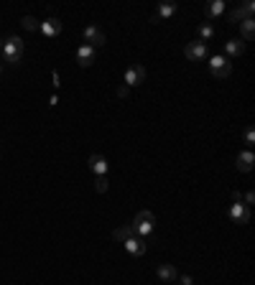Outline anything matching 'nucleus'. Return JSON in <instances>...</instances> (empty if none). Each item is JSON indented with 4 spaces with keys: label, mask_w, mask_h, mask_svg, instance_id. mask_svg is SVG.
I'll return each instance as SVG.
<instances>
[{
    "label": "nucleus",
    "mask_w": 255,
    "mask_h": 285,
    "mask_svg": "<svg viewBox=\"0 0 255 285\" xmlns=\"http://www.w3.org/2000/svg\"><path fill=\"white\" fill-rule=\"evenodd\" d=\"M0 74H3V64H0Z\"/></svg>",
    "instance_id": "obj_28"
},
{
    "label": "nucleus",
    "mask_w": 255,
    "mask_h": 285,
    "mask_svg": "<svg viewBox=\"0 0 255 285\" xmlns=\"http://www.w3.org/2000/svg\"><path fill=\"white\" fill-rule=\"evenodd\" d=\"M252 163H255V155H252L250 150H245V153L237 155V171L247 173V171H252Z\"/></svg>",
    "instance_id": "obj_15"
},
{
    "label": "nucleus",
    "mask_w": 255,
    "mask_h": 285,
    "mask_svg": "<svg viewBox=\"0 0 255 285\" xmlns=\"http://www.w3.org/2000/svg\"><path fill=\"white\" fill-rule=\"evenodd\" d=\"M130 224H133L135 234L146 239V237L153 232V227H156V216H153V211H148V209H146V211H138V214H135V219H133Z\"/></svg>",
    "instance_id": "obj_2"
},
{
    "label": "nucleus",
    "mask_w": 255,
    "mask_h": 285,
    "mask_svg": "<svg viewBox=\"0 0 255 285\" xmlns=\"http://www.w3.org/2000/svg\"><path fill=\"white\" fill-rule=\"evenodd\" d=\"M222 13H224V3H222V0H212V3L207 6V18H209V21L219 18Z\"/></svg>",
    "instance_id": "obj_18"
},
{
    "label": "nucleus",
    "mask_w": 255,
    "mask_h": 285,
    "mask_svg": "<svg viewBox=\"0 0 255 285\" xmlns=\"http://www.w3.org/2000/svg\"><path fill=\"white\" fill-rule=\"evenodd\" d=\"M90 171L95 173V176H105L107 173V161H105V155H90Z\"/></svg>",
    "instance_id": "obj_13"
},
{
    "label": "nucleus",
    "mask_w": 255,
    "mask_h": 285,
    "mask_svg": "<svg viewBox=\"0 0 255 285\" xmlns=\"http://www.w3.org/2000/svg\"><path fill=\"white\" fill-rule=\"evenodd\" d=\"M0 49H3V41H0Z\"/></svg>",
    "instance_id": "obj_29"
},
{
    "label": "nucleus",
    "mask_w": 255,
    "mask_h": 285,
    "mask_svg": "<svg viewBox=\"0 0 255 285\" xmlns=\"http://www.w3.org/2000/svg\"><path fill=\"white\" fill-rule=\"evenodd\" d=\"M123 244H125V249H128L130 255H135V257L146 255V239H143V237H130V239L123 242Z\"/></svg>",
    "instance_id": "obj_12"
},
{
    "label": "nucleus",
    "mask_w": 255,
    "mask_h": 285,
    "mask_svg": "<svg viewBox=\"0 0 255 285\" xmlns=\"http://www.w3.org/2000/svg\"><path fill=\"white\" fill-rule=\"evenodd\" d=\"M3 61L6 64H11V67H16V64H21V59H23V41L18 39V36H11V39H6L3 41Z\"/></svg>",
    "instance_id": "obj_1"
},
{
    "label": "nucleus",
    "mask_w": 255,
    "mask_h": 285,
    "mask_svg": "<svg viewBox=\"0 0 255 285\" xmlns=\"http://www.w3.org/2000/svg\"><path fill=\"white\" fill-rule=\"evenodd\" d=\"M184 56H186L189 61H204V59H207V44H202V41H191V44H186Z\"/></svg>",
    "instance_id": "obj_7"
},
{
    "label": "nucleus",
    "mask_w": 255,
    "mask_h": 285,
    "mask_svg": "<svg viewBox=\"0 0 255 285\" xmlns=\"http://www.w3.org/2000/svg\"><path fill=\"white\" fill-rule=\"evenodd\" d=\"M156 275H158L163 282H174V280L179 277V275H176V267H174V265H168V262L158 265V267H156Z\"/></svg>",
    "instance_id": "obj_14"
},
{
    "label": "nucleus",
    "mask_w": 255,
    "mask_h": 285,
    "mask_svg": "<svg viewBox=\"0 0 255 285\" xmlns=\"http://www.w3.org/2000/svg\"><path fill=\"white\" fill-rule=\"evenodd\" d=\"M118 97H123V100L128 97V87H125V84H120V87H118Z\"/></svg>",
    "instance_id": "obj_25"
},
{
    "label": "nucleus",
    "mask_w": 255,
    "mask_h": 285,
    "mask_svg": "<svg viewBox=\"0 0 255 285\" xmlns=\"http://www.w3.org/2000/svg\"><path fill=\"white\" fill-rule=\"evenodd\" d=\"M252 11H255V3H252V0H247V3H242V6H237V8H232V11H230V23H242V21L252 18Z\"/></svg>",
    "instance_id": "obj_5"
},
{
    "label": "nucleus",
    "mask_w": 255,
    "mask_h": 285,
    "mask_svg": "<svg viewBox=\"0 0 255 285\" xmlns=\"http://www.w3.org/2000/svg\"><path fill=\"white\" fill-rule=\"evenodd\" d=\"M107 183H110V181H107L105 176H97V181H95V188H97L100 194H105V191H107Z\"/></svg>",
    "instance_id": "obj_22"
},
{
    "label": "nucleus",
    "mask_w": 255,
    "mask_h": 285,
    "mask_svg": "<svg viewBox=\"0 0 255 285\" xmlns=\"http://www.w3.org/2000/svg\"><path fill=\"white\" fill-rule=\"evenodd\" d=\"M224 49H227V59H230V56H240V54L245 51V44H242L240 39H230V41L224 44Z\"/></svg>",
    "instance_id": "obj_17"
},
{
    "label": "nucleus",
    "mask_w": 255,
    "mask_h": 285,
    "mask_svg": "<svg viewBox=\"0 0 255 285\" xmlns=\"http://www.w3.org/2000/svg\"><path fill=\"white\" fill-rule=\"evenodd\" d=\"M179 282H181V285H194V282H191V277H189V275H181V280H179Z\"/></svg>",
    "instance_id": "obj_26"
},
{
    "label": "nucleus",
    "mask_w": 255,
    "mask_h": 285,
    "mask_svg": "<svg viewBox=\"0 0 255 285\" xmlns=\"http://www.w3.org/2000/svg\"><path fill=\"white\" fill-rule=\"evenodd\" d=\"M230 219H232L235 224H247V221H250V206H245L242 201H235V204L230 206Z\"/></svg>",
    "instance_id": "obj_8"
},
{
    "label": "nucleus",
    "mask_w": 255,
    "mask_h": 285,
    "mask_svg": "<svg viewBox=\"0 0 255 285\" xmlns=\"http://www.w3.org/2000/svg\"><path fill=\"white\" fill-rule=\"evenodd\" d=\"M95 59H97V51L92 46H87V44L77 46V61H79V67H92Z\"/></svg>",
    "instance_id": "obj_10"
},
{
    "label": "nucleus",
    "mask_w": 255,
    "mask_h": 285,
    "mask_svg": "<svg viewBox=\"0 0 255 285\" xmlns=\"http://www.w3.org/2000/svg\"><path fill=\"white\" fill-rule=\"evenodd\" d=\"M242 204H245V206H252V204H255V194H252V191H247V194L242 196Z\"/></svg>",
    "instance_id": "obj_24"
},
{
    "label": "nucleus",
    "mask_w": 255,
    "mask_h": 285,
    "mask_svg": "<svg viewBox=\"0 0 255 285\" xmlns=\"http://www.w3.org/2000/svg\"><path fill=\"white\" fill-rule=\"evenodd\" d=\"M21 23H23V28H26V31H36V28H39V23H36V18H34V16H23V18H21Z\"/></svg>",
    "instance_id": "obj_21"
},
{
    "label": "nucleus",
    "mask_w": 255,
    "mask_h": 285,
    "mask_svg": "<svg viewBox=\"0 0 255 285\" xmlns=\"http://www.w3.org/2000/svg\"><path fill=\"white\" fill-rule=\"evenodd\" d=\"M82 41H84L87 46H92V49H100V46H105V34H102L97 26H87Z\"/></svg>",
    "instance_id": "obj_6"
},
{
    "label": "nucleus",
    "mask_w": 255,
    "mask_h": 285,
    "mask_svg": "<svg viewBox=\"0 0 255 285\" xmlns=\"http://www.w3.org/2000/svg\"><path fill=\"white\" fill-rule=\"evenodd\" d=\"M123 82H125V87H138V84H143V82H146V69H143L140 64H130V67L125 69Z\"/></svg>",
    "instance_id": "obj_4"
},
{
    "label": "nucleus",
    "mask_w": 255,
    "mask_h": 285,
    "mask_svg": "<svg viewBox=\"0 0 255 285\" xmlns=\"http://www.w3.org/2000/svg\"><path fill=\"white\" fill-rule=\"evenodd\" d=\"M232 201H242V194L240 191H232Z\"/></svg>",
    "instance_id": "obj_27"
},
{
    "label": "nucleus",
    "mask_w": 255,
    "mask_h": 285,
    "mask_svg": "<svg viewBox=\"0 0 255 285\" xmlns=\"http://www.w3.org/2000/svg\"><path fill=\"white\" fill-rule=\"evenodd\" d=\"M176 11H179L176 3H161V6L156 8V13L151 16V21H153V23H158V21H168L171 16H176Z\"/></svg>",
    "instance_id": "obj_11"
},
{
    "label": "nucleus",
    "mask_w": 255,
    "mask_h": 285,
    "mask_svg": "<svg viewBox=\"0 0 255 285\" xmlns=\"http://www.w3.org/2000/svg\"><path fill=\"white\" fill-rule=\"evenodd\" d=\"M252 36H255V23H252V18H247V21H242V39L252 41Z\"/></svg>",
    "instance_id": "obj_20"
},
{
    "label": "nucleus",
    "mask_w": 255,
    "mask_h": 285,
    "mask_svg": "<svg viewBox=\"0 0 255 285\" xmlns=\"http://www.w3.org/2000/svg\"><path fill=\"white\" fill-rule=\"evenodd\" d=\"M196 34H199V41H202V44H207V41H212V39H214V26L207 21V23H202V26H199V31H196Z\"/></svg>",
    "instance_id": "obj_19"
},
{
    "label": "nucleus",
    "mask_w": 255,
    "mask_h": 285,
    "mask_svg": "<svg viewBox=\"0 0 255 285\" xmlns=\"http://www.w3.org/2000/svg\"><path fill=\"white\" fill-rule=\"evenodd\" d=\"M39 31H41L44 39H54V36L62 34V21L59 18H46V21L39 23Z\"/></svg>",
    "instance_id": "obj_9"
},
{
    "label": "nucleus",
    "mask_w": 255,
    "mask_h": 285,
    "mask_svg": "<svg viewBox=\"0 0 255 285\" xmlns=\"http://www.w3.org/2000/svg\"><path fill=\"white\" fill-rule=\"evenodd\" d=\"M209 72H212V77H217V79H227V77L232 74V64H230L227 56H212V59H209Z\"/></svg>",
    "instance_id": "obj_3"
},
{
    "label": "nucleus",
    "mask_w": 255,
    "mask_h": 285,
    "mask_svg": "<svg viewBox=\"0 0 255 285\" xmlns=\"http://www.w3.org/2000/svg\"><path fill=\"white\" fill-rule=\"evenodd\" d=\"M242 138H245V145H252V143H255V133H252L250 125L245 128V135H242Z\"/></svg>",
    "instance_id": "obj_23"
},
{
    "label": "nucleus",
    "mask_w": 255,
    "mask_h": 285,
    "mask_svg": "<svg viewBox=\"0 0 255 285\" xmlns=\"http://www.w3.org/2000/svg\"><path fill=\"white\" fill-rule=\"evenodd\" d=\"M130 237H135V229H133V224L118 227V229L112 232V239H115V242H128Z\"/></svg>",
    "instance_id": "obj_16"
}]
</instances>
